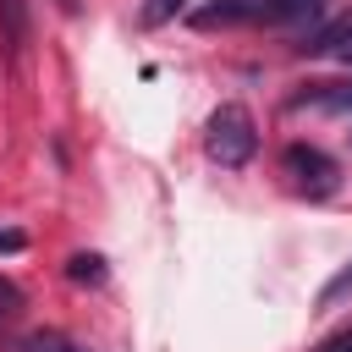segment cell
I'll list each match as a JSON object with an SVG mask.
<instances>
[{"label": "cell", "instance_id": "11", "mask_svg": "<svg viewBox=\"0 0 352 352\" xmlns=\"http://www.w3.org/2000/svg\"><path fill=\"white\" fill-rule=\"evenodd\" d=\"M16 308H22V292H16V286H11L6 275H0V319H11Z\"/></svg>", "mask_w": 352, "mask_h": 352}, {"label": "cell", "instance_id": "8", "mask_svg": "<svg viewBox=\"0 0 352 352\" xmlns=\"http://www.w3.org/2000/svg\"><path fill=\"white\" fill-rule=\"evenodd\" d=\"M22 346H28V352H82V346H72V341H66V336H55V330H44V336H28Z\"/></svg>", "mask_w": 352, "mask_h": 352}, {"label": "cell", "instance_id": "13", "mask_svg": "<svg viewBox=\"0 0 352 352\" xmlns=\"http://www.w3.org/2000/svg\"><path fill=\"white\" fill-rule=\"evenodd\" d=\"M0 248L6 253H22V231H0Z\"/></svg>", "mask_w": 352, "mask_h": 352}, {"label": "cell", "instance_id": "14", "mask_svg": "<svg viewBox=\"0 0 352 352\" xmlns=\"http://www.w3.org/2000/svg\"><path fill=\"white\" fill-rule=\"evenodd\" d=\"M324 352H352V330H346V336H336V341H330Z\"/></svg>", "mask_w": 352, "mask_h": 352}, {"label": "cell", "instance_id": "6", "mask_svg": "<svg viewBox=\"0 0 352 352\" xmlns=\"http://www.w3.org/2000/svg\"><path fill=\"white\" fill-rule=\"evenodd\" d=\"M253 11L264 22H308L324 11V0H253Z\"/></svg>", "mask_w": 352, "mask_h": 352}, {"label": "cell", "instance_id": "5", "mask_svg": "<svg viewBox=\"0 0 352 352\" xmlns=\"http://www.w3.org/2000/svg\"><path fill=\"white\" fill-rule=\"evenodd\" d=\"M0 38L11 55L28 50V0H0Z\"/></svg>", "mask_w": 352, "mask_h": 352}, {"label": "cell", "instance_id": "1", "mask_svg": "<svg viewBox=\"0 0 352 352\" xmlns=\"http://www.w3.org/2000/svg\"><path fill=\"white\" fill-rule=\"evenodd\" d=\"M204 148H209V160H214V165L242 170V165L258 154V126H253V110H248V104H236V99H226V104L209 116V126H204Z\"/></svg>", "mask_w": 352, "mask_h": 352}, {"label": "cell", "instance_id": "3", "mask_svg": "<svg viewBox=\"0 0 352 352\" xmlns=\"http://www.w3.org/2000/svg\"><path fill=\"white\" fill-rule=\"evenodd\" d=\"M253 0H214V6H198L192 11V28H236V22H253Z\"/></svg>", "mask_w": 352, "mask_h": 352}, {"label": "cell", "instance_id": "9", "mask_svg": "<svg viewBox=\"0 0 352 352\" xmlns=\"http://www.w3.org/2000/svg\"><path fill=\"white\" fill-rule=\"evenodd\" d=\"M176 11H187V0H148V6H143V22L160 28V22H170Z\"/></svg>", "mask_w": 352, "mask_h": 352}, {"label": "cell", "instance_id": "7", "mask_svg": "<svg viewBox=\"0 0 352 352\" xmlns=\"http://www.w3.org/2000/svg\"><path fill=\"white\" fill-rule=\"evenodd\" d=\"M297 104H324V110H346V104H352V82H319V88L297 94Z\"/></svg>", "mask_w": 352, "mask_h": 352}, {"label": "cell", "instance_id": "4", "mask_svg": "<svg viewBox=\"0 0 352 352\" xmlns=\"http://www.w3.org/2000/svg\"><path fill=\"white\" fill-rule=\"evenodd\" d=\"M302 50H308V55H346V60H352V11L336 16V22H324Z\"/></svg>", "mask_w": 352, "mask_h": 352}, {"label": "cell", "instance_id": "12", "mask_svg": "<svg viewBox=\"0 0 352 352\" xmlns=\"http://www.w3.org/2000/svg\"><path fill=\"white\" fill-rule=\"evenodd\" d=\"M346 292H352V270H341V275H336V280L319 292V302H336V297H346Z\"/></svg>", "mask_w": 352, "mask_h": 352}, {"label": "cell", "instance_id": "2", "mask_svg": "<svg viewBox=\"0 0 352 352\" xmlns=\"http://www.w3.org/2000/svg\"><path fill=\"white\" fill-rule=\"evenodd\" d=\"M280 165H286V176H292L302 192H314V198H319V192H330V187H336V176H341V170H336V160H330L324 148H314V143H292V148L280 154Z\"/></svg>", "mask_w": 352, "mask_h": 352}, {"label": "cell", "instance_id": "10", "mask_svg": "<svg viewBox=\"0 0 352 352\" xmlns=\"http://www.w3.org/2000/svg\"><path fill=\"white\" fill-rule=\"evenodd\" d=\"M66 275H72V280H99L104 270H99V258H94V253H77V258L66 264Z\"/></svg>", "mask_w": 352, "mask_h": 352}]
</instances>
